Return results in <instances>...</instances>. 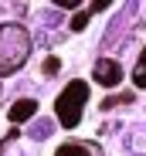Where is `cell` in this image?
Segmentation results:
<instances>
[{
    "instance_id": "cell-1",
    "label": "cell",
    "mask_w": 146,
    "mask_h": 156,
    "mask_svg": "<svg viewBox=\"0 0 146 156\" xmlns=\"http://www.w3.org/2000/svg\"><path fill=\"white\" fill-rule=\"evenodd\" d=\"M31 55V34L20 24H0V75H14Z\"/></svg>"
},
{
    "instance_id": "cell-2",
    "label": "cell",
    "mask_w": 146,
    "mask_h": 156,
    "mask_svg": "<svg viewBox=\"0 0 146 156\" xmlns=\"http://www.w3.org/2000/svg\"><path fill=\"white\" fill-rule=\"evenodd\" d=\"M85 102H88V85L75 78V82H71V85L55 98V115H58V122H61L65 129H75V126L82 122Z\"/></svg>"
},
{
    "instance_id": "cell-3",
    "label": "cell",
    "mask_w": 146,
    "mask_h": 156,
    "mask_svg": "<svg viewBox=\"0 0 146 156\" xmlns=\"http://www.w3.org/2000/svg\"><path fill=\"white\" fill-rule=\"evenodd\" d=\"M92 78H95L99 85L112 88V85H119V82H123V68H119V61H112V58H102V61H95Z\"/></svg>"
},
{
    "instance_id": "cell-4",
    "label": "cell",
    "mask_w": 146,
    "mask_h": 156,
    "mask_svg": "<svg viewBox=\"0 0 146 156\" xmlns=\"http://www.w3.org/2000/svg\"><path fill=\"white\" fill-rule=\"evenodd\" d=\"M34 112H37V102H34V98H20V102L10 105L7 119H10V122H24V119H31Z\"/></svg>"
},
{
    "instance_id": "cell-5",
    "label": "cell",
    "mask_w": 146,
    "mask_h": 156,
    "mask_svg": "<svg viewBox=\"0 0 146 156\" xmlns=\"http://www.w3.org/2000/svg\"><path fill=\"white\" fill-rule=\"evenodd\" d=\"M55 156H92V149H88V143H65V146H58Z\"/></svg>"
},
{
    "instance_id": "cell-6",
    "label": "cell",
    "mask_w": 146,
    "mask_h": 156,
    "mask_svg": "<svg viewBox=\"0 0 146 156\" xmlns=\"http://www.w3.org/2000/svg\"><path fill=\"white\" fill-rule=\"evenodd\" d=\"M133 82H136V88H146V51L139 55V65L133 71Z\"/></svg>"
},
{
    "instance_id": "cell-7",
    "label": "cell",
    "mask_w": 146,
    "mask_h": 156,
    "mask_svg": "<svg viewBox=\"0 0 146 156\" xmlns=\"http://www.w3.org/2000/svg\"><path fill=\"white\" fill-rule=\"evenodd\" d=\"M88 17H92L88 10H82V14H75V17H71V31H82L85 24H88Z\"/></svg>"
},
{
    "instance_id": "cell-8",
    "label": "cell",
    "mask_w": 146,
    "mask_h": 156,
    "mask_svg": "<svg viewBox=\"0 0 146 156\" xmlns=\"http://www.w3.org/2000/svg\"><path fill=\"white\" fill-rule=\"evenodd\" d=\"M109 7H112V0H95V4H88L85 10H88V14H102V10H109Z\"/></svg>"
},
{
    "instance_id": "cell-9",
    "label": "cell",
    "mask_w": 146,
    "mask_h": 156,
    "mask_svg": "<svg viewBox=\"0 0 146 156\" xmlns=\"http://www.w3.org/2000/svg\"><path fill=\"white\" fill-rule=\"evenodd\" d=\"M58 68H61V61H58V58H48V61H44V75H55Z\"/></svg>"
},
{
    "instance_id": "cell-10",
    "label": "cell",
    "mask_w": 146,
    "mask_h": 156,
    "mask_svg": "<svg viewBox=\"0 0 146 156\" xmlns=\"http://www.w3.org/2000/svg\"><path fill=\"white\" fill-rule=\"evenodd\" d=\"M48 133H51V126H34V139L37 136H48Z\"/></svg>"
}]
</instances>
